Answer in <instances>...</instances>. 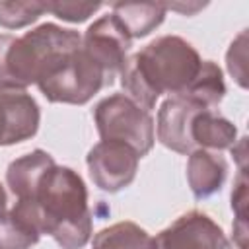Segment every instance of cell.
Wrapping results in <instances>:
<instances>
[{
    "label": "cell",
    "instance_id": "obj_1",
    "mask_svg": "<svg viewBox=\"0 0 249 249\" xmlns=\"http://www.w3.org/2000/svg\"><path fill=\"white\" fill-rule=\"evenodd\" d=\"M33 216L41 233L62 249H82L91 237V212L84 179L66 165L49 167L33 193L18 198Z\"/></svg>",
    "mask_w": 249,
    "mask_h": 249
},
{
    "label": "cell",
    "instance_id": "obj_2",
    "mask_svg": "<svg viewBox=\"0 0 249 249\" xmlns=\"http://www.w3.org/2000/svg\"><path fill=\"white\" fill-rule=\"evenodd\" d=\"M196 49L177 35H163L126 58L121 70L124 95L142 109H154L161 93L181 95L198 74Z\"/></svg>",
    "mask_w": 249,
    "mask_h": 249
},
{
    "label": "cell",
    "instance_id": "obj_3",
    "mask_svg": "<svg viewBox=\"0 0 249 249\" xmlns=\"http://www.w3.org/2000/svg\"><path fill=\"white\" fill-rule=\"evenodd\" d=\"M82 43V35L56 23H43L23 35H0V88L25 89L35 84L43 66L62 49Z\"/></svg>",
    "mask_w": 249,
    "mask_h": 249
},
{
    "label": "cell",
    "instance_id": "obj_4",
    "mask_svg": "<svg viewBox=\"0 0 249 249\" xmlns=\"http://www.w3.org/2000/svg\"><path fill=\"white\" fill-rule=\"evenodd\" d=\"M37 88L53 103H88L101 88L109 86L101 66L80 45L58 51L43 66Z\"/></svg>",
    "mask_w": 249,
    "mask_h": 249
},
{
    "label": "cell",
    "instance_id": "obj_5",
    "mask_svg": "<svg viewBox=\"0 0 249 249\" xmlns=\"http://www.w3.org/2000/svg\"><path fill=\"white\" fill-rule=\"evenodd\" d=\"M93 119L101 140L123 142L140 158L146 156L154 146L156 124L150 111L142 109L124 93L103 97L93 109Z\"/></svg>",
    "mask_w": 249,
    "mask_h": 249
},
{
    "label": "cell",
    "instance_id": "obj_6",
    "mask_svg": "<svg viewBox=\"0 0 249 249\" xmlns=\"http://www.w3.org/2000/svg\"><path fill=\"white\" fill-rule=\"evenodd\" d=\"M138 160L140 156L130 146L115 140H101L89 150L86 163L95 187L105 193H117L134 181Z\"/></svg>",
    "mask_w": 249,
    "mask_h": 249
},
{
    "label": "cell",
    "instance_id": "obj_7",
    "mask_svg": "<svg viewBox=\"0 0 249 249\" xmlns=\"http://www.w3.org/2000/svg\"><path fill=\"white\" fill-rule=\"evenodd\" d=\"M130 43L132 39L128 37V33L113 14L95 19L82 35V47L101 66L109 84H113L115 76L121 74L128 58L126 54Z\"/></svg>",
    "mask_w": 249,
    "mask_h": 249
},
{
    "label": "cell",
    "instance_id": "obj_8",
    "mask_svg": "<svg viewBox=\"0 0 249 249\" xmlns=\"http://www.w3.org/2000/svg\"><path fill=\"white\" fill-rule=\"evenodd\" d=\"M228 239L222 228L198 210L179 216L171 226L152 239V249H226Z\"/></svg>",
    "mask_w": 249,
    "mask_h": 249
},
{
    "label": "cell",
    "instance_id": "obj_9",
    "mask_svg": "<svg viewBox=\"0 0 249 249\" xmlns=\"http://www.w3.org/2000/svg\"><path fill=\"white\" fill-rule=\"evenodd\" d=\"M41 121L37 101L25 89L0 88V146L31 138Z\"/></svg>",
    "mask_w": 249,
    "mask_h": 249
},
{
    "label": "cell",
    "instance_id": "obj_10",
    "mask_svg": "<svg viewBox=\"0 0 249 249\" xmlns=\"http://www.w3.org/2000/svg\"><path fill=\"white\" fill-rule=\"evenodd\" d=\"M198 109L206 107L183 95H171L165 99L158 111V140L177 154H191L193 148L189 142V123Z\"/></svg>",
    "mask_w": 249,
    "mask_h": 249
},
{
    "label": "cell",
    "instance_id": "obj_11",
    "mask_svg": "<svg viewBox=\"0 0 249 249\" xmlns=\"http://www.w3.org/2000/svg\"><path fill=\"white\" fill-rule=\"evenodd\" d=\"M237 128L231 121L214 113L212 109H198L189 123V142L195 150H224L231 148L237 140Z\"/></svg>",
    "mask_w": 249,
    "mask_h": 249
},
{
    "label": "cell",
    "instance_id": "obj_12",
    "mask_svg": "<svg viewBox=\"0 0 249 249\" xmlns=\"http://www.w3.org/2000/svg\"><path fill=\"white\" fill-rule=\"evenodd\" d=\"M228 161L214 150H195L187 161V181L195 198H208L226 181Z\"/></svg>",
    "mask_w": 249,
    "mask_h": 249
},
{
    "label": "cell",
    "instance_id": "obj_13",
    "mask_svg": "<svg viewBox=\"0 0 249 249\" xmlns=\"http://www.w3.org/2000/svg\"><path fill=\"white\" fill-rule=\"evenodd\" d=\"M54 165V160L45 150H33L8 165L6 183L16 198H25L33 193L43 173Z\"/></svg>",
    "mask_w": 249,
    "mask_h": 249
},
{
    "label": "cell",
    "instance_id": "obj_14",
    "mask_svg": "<svg viewBox=\"0 0 249 249\" xmlns=\"http://www.w3.org/2000/svg\"><path fill=\"white\" fill-rule=\"evenodd\" d=\"M41 237V231L29 210L16 202L0 216V249H29Z\"/></svg>",
    "mask_w": 249,
    "mask_h": 249
},
{
    "label": "cell",
    "instance_id": "obj_15",
    "mask_svg": "<svg viewBox=\"0 0 249 249\" xmlns=\"http://www.w3.org/2000/svg\"><path fill=\"white\" fill-rule=\"evenodd\" d=\"M111 14L119 19L130 39L146 37L152 33L165 18V6L156 2H142V4H124L117 2L111 6Z\"/></svg>",
    "mask_w": 249,
    "mask_h": 249
},
{
    "label": "cell",
    "instance_id": "obj_16",
    "mask_svg": "<svg viewBox=\"0 0 249 249\" xmlns=\"http://www.w3.org/2000/svg\"><path fill=\"white\" fill-rule=\"evenodd\" d=\"M224 93H226V84L220 66L212 60H202L198 74L181 95L193 99L195 103L206 109H212L224 99Z\"/></svg>",
    "mask_w": 249,
    "mask_h": 249
},
{
    "label": "cell",
    "instance_id": "obj_17",
    "mask_svg": "<svg viewBox=\"0 0 249 249\" xmlns=\"http://www.w3.org/2000/svg\"><path fill=\"white\" fill-rule=\"evenodd\" d=\"M152 235L134 222H117L93 235L91 249H152Z\"/></svg>",
    "mask_w": 249,
    "mask_h": 249
},
{
    "label": "cell",
    "instance_id": "obj_18",
    "mask_svg": "<svg viewBox=\"0 0 249 249\" xmlns=\"http://www.w3.org/2000/svg\"><path fill=\"white\" fill-rule=\"evenodd\" d=\"M45 12V2H0V25L19 29L37 21Z\"/></svg>",
    "mask_w": 249,
    "mask_h": 249
},
{
    "label": "cell",
    "instance_id": "obj_19",
    "mask_svg": "<svg viewBox=\"0 0 249 249\" xmlns=\"http://www.w3.org/2000/svg\"><path fill=\"white\" fill-rule=\"evenodd\" d=\"M233 185H235L233 193H231V208L235 212L233 241L239 245V249H247V177H245V169H239Z\"/></svg>",
    "mask_w": 249,
    "mask_h": 249
},
{
    "label": "cell",
    "instance_id": "obj_20",
    "mask_svg": "<svg viewBox=\"0 0 249 249\" xmlns=\"http://www.w3.org/2000/svg\"><path fill=\"white\" fill-rule=\"evenodd\" d=\"M99 8L101 4H93V2H45L47 12L54 14L58 19L72 21V23L86 21Z\"/></svg>",
    "mask_w": 249,
    "mask_h": 249
},
{
    "label": "cell",
    "instance_id": "obj_21",
    "mask_svg": "<svg viewBox=\"0 0 249 249\" xmlns=\"http://www.w3.org/2000/svg\"><path fill=\"white\" fill-rule=\"evenodd\" d=\"M247 31H241L228 51V70L241 88H247Z\"/></svg>",
    "mask_w": 249,
    "mask_h": 249
},
{
    "label": "cell",
    "instance_id": "obj_22",
    "mask_svg": "<svg viewBox=\"0 0 249 249\" xmlns=\"http://www.w3.org/2000/svg\"><path fill=\"white\" fill-rule=\"evenodd\" d=\"M206 4H193V6H185V4H171V6H165V10L167 8H171V10H179V12H183V14H187V16H191V14H195L196 10H200V8H204Z\"/></svg>",
    "mask_w": 249,
    "mask_h": 249
},
{
    "label": "cell",
    "instance_id": "obj_23",
    "mask_svg": "<svg viewBox=\"0 0 249 249\" xmlns=\"http://www.w3.org/2000/svg\"><path fill=\"white\" fill-rule=\"evenodd\" d=\"M6 202H8V196H6V191H4V187L0 185V216H2V214L8 210V204H6Z\"/></svg>",
    "mask_w": 249,
    "mask_h": 249
}]
</instances>
